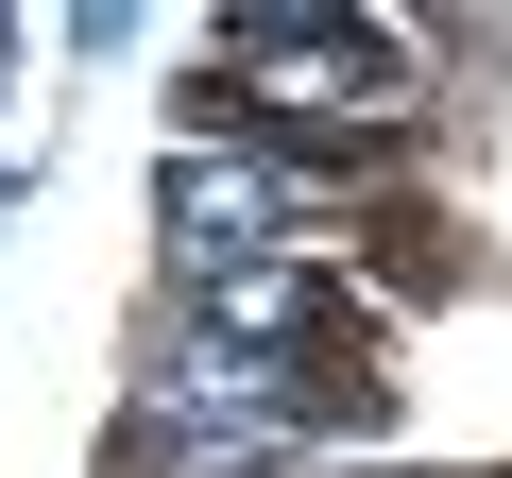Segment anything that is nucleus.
Masks as SVG:
<instances>
[{
    "label": "nucleus",
    "instance_id": "1",
    "mask_svg": "<svg viewBox=\"0 0 512 478\" xmlns=\"http://www.w3.org/2000/svg\"><path fill=\"white\" fill-rule=\"evenodd\" d=\"M222 86L256 120H359V103H410V35H359L342 0H239L222 18Z\"/></svg>",
    "mask_w": 512,
    "mask_h": 478
},
{
    "label": "nucleus",
    "instance_id": "2",
    "mask_svg": "<svg viewBox=\"0 0 512 478\" xmlns=\"http://www.w3.org/2000/svg\"><path fill=\"white\" fill-rule=\"evenodd\" d=\"M154 222H171V274H188V291H222V274H256V239H274V188H256L239 154H171Z\"/></svg>",
    "mask_w": 512,
    "mask_h": 478
}]
</instances>
